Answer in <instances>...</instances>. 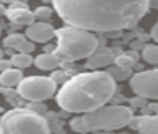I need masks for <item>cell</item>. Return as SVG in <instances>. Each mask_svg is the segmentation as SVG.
<instances>
[{"label": "cell", "instance_id": "obj_1", "mask_svg": "<svg viewBox=\"0 0 158 134\" xmlns=\"http://www.w3.org/2000/svg\"><path fill=\"white\" fill-rule=\"evenodd\" d=\"M67 25L90 32H118L132 28L147 14L150 0H52Z\"/></svg>", "mask_w": 158, "mask_h": 134}, {"label": "cell", "instance_id": "obj_2", "mask_svg": "<svg viewBox=\"0 0 158 134\" xmlns=\"http://www.w3.org/2000/svg\"><path fill=\"white\" fill-rule=\"evenodd\" d=\"M117 91V80L108 71L83 72L69 77L57 93V104L69 113H86L106 105Z\"/></svg>", "mask_w": 158, "mask_h": 134}, {"label": "cell", "instance_id": "obj_3", "mask_svg": "<svg viewBox=\"0 0 158 134\" xmlns=\"http://www.w3.org/2000/svg\"><path fill=\"white\" fill-rule=\"evenodd\" d=\"M133 119V112L125 105H103L94 111L75 116L69 126L77 133L87 132H111L129 126Z\"/></svg>", "mask_w": 158, "mask_h": 134}, {"label": "cell", "instance_id": "obj_4", "mask_svg": "<svg viewBox=\"0 0 158 134\" xmlns=\"http://www.w3.org/2000/svg\"><path fill=\"white\" fill-rule=\"evenodd\" d=\"M57 46L53 49L54 53L61 61H81L85 58H90L93 53L98 49V39L93 32L82 28L67 25L60 29H56Z\"/></svg>", "mask_w": 158, "mask_h": 134}, {"label": "cell", "instance_id": "obj_5", "mask_svg": "<svg viewBox=\"0 0 158 134\" xmlns=\"http://www.w3.org/2000/svg\"><path fill=\"white\" fill-rule=\"evenodd\" d=\"M0 133H50V127L40 113L29 108H14L2 116Z\"/></svg>", "mask_w": 158, "mask_h": 134}, {"label": "cell", "instance_id": "obj_6", "mask_svg": "<svg viewBox=\"0 0 158 134\" xmlns=\"http://www.w3.org/2000/svg\"><path fill=\"white\" fill-rule=\"evenodd\" d=\"M57 91V85L50 76H28L22 77L17 85L19 97L29 102L46 101L52 98Z\"/></svg>", "mask_w": 158, "mask_h": 134}, {"label": "cell", "instance_id": "obj_7", "mask_svg": "<svg viewBox=\"0 0 158 134\" xmlns=\"http://www.w3.org/2000/svg\"><path fill=\"white\" fill-rule=\"evenodd\" d=\"M136 96L147 100H158V69H148L135 73L129 80Z\"/></svg>", "mask_w": 158, "mask_h": 134}, {"label": "cell", "instance_id": "obj_8", "mask_svg": "<svg viewBox=\"0 0 158 134\" xmlns=\"http://www.w3.org/2000/svg\"><path fill=\"white\" fill-rule=\"evenodd\" d=\"M25 36L33 43H47L56 36V29L49 22L33 21L25 29Z\"/></svg>", "mask_w": 158, "mask_h": 134}, {"label": "cell", "instance_id": "obj_9", "mask_svg": "<svg viewBox=\"0 0 158 134\" xmlns=\"http://www.w3.org/2000/svg\"><path fill=\"white\" fill-rule=\"evenodd\" d=\"M6 15L13 24L18 26H28L36 19L35 14L27 7V4H22L19 2L10 4V8L6 10Z\"/></svg>", "mask_w": 158, "mask_h": 134}, {"label": "cell", "instance_id": "obj_10", "mask_svg": "<svg viewBox=\"0 0 158 134\" xmlns=\"http://www.w3.org/2000/svg\"><path fill=\"white\" fill-rule=\"evenodd\" d=\"M129 126L139 133H158V115L133 116Z\"/></svg>", "mask_w": 158, "mask_h": 134}, {"label": "cell", "instance_id": "obj_11", "mask_svg": "<svg viewBox=\"0 0 158 134\" xmlns=\"http://www.w3.org/2000/svg\"><path fill=\"white\" fill-rule=\"evenodd\" d=\"M61 62L63 61L54 53H43L33 60V64L42 71H54L56 68L61 65Z\"/></svg>", "mask_w": 158, "mask_h": 134}, {"label": "cell", "instance_id": "obj_12", "mask_svg": "<svg viewBox=\"0 0 158 134\" xmlns=\"http://www.w3.org/2000/svg\"><path fill=\"white\" fill-rule=\"evenodd\" d=\"M22 77H24V75H22L21 69L8 68L0 73V85L7 86V87H13V86H17L21 82Z\"/></svg>", "mask_w": 158, "mask_h": 134}, {"label": "cell", "instance_id": "obj_13", "mask_svg": "<svg viewBox=\"0 0 158 134\" xmlns=\"http://www.w3.org/2000/svg\"><path fill=\"white\" fill-rule=\"evenodd\" d=\"M10 61H11V64H13V66H15V68H18V69H25L33 64L32 55H29L28 53H19V51L13 54Z\"/></svg>", "mask_w": 158, "mask_h": 134}, {"label": "cell", "instance_id": "obj_14", "mask_svg": "<svg viewBox=\"0 0 158 134\" xmlns=\"http://www.w3.org/2000/svg\"><path fill=\"white\" fill-rule=\"evenodd\" d=\"M142 58L147 64L158 65V43L157 44H147L143 47Z\"/></svg>", "mask_w": 158, "mask_h": 134}, {"label": "cell", "instance_id": "obj_15", "mask_svg": "<svg viewBox=\"0 0 158 134\" xmlns=\"http://www.w3.org/2000/svg\"><path fill=\"white\" fill-rule=\"evenodd\" d=\"M136 61H137L136 57H132V55H129V54H121L114 58V64L118 68L129 69V71L136 65Z\"/></svg>", "mask_w": 158, "mask_h": 134}, {"label": "cell", "instance_id": "obj_16", "mask_svg": "<svg viewBox=\"0 0 158 134\" xmlns=\"http://www.w3.org/2000/svg\"><path fill=\"white\" fill-rule=\"evenodd\" d=\"M25 39H27V36L22 35V33H11V35H8L7 37L3 40V44H4L6 47H8V49L17 50V47H18Z\"/></svg>", "mask_w": 158, "mask_h": 134}, {"label": "cell", "instance_id": "obj_17", "mask_svg": "<svg viewBox=\"0 0 158 134\" xmlns=\"http://www.w3.org/2000/svg\"><path fill=\"white\" fill-rule=\"evenodd\" d=\"M110 61H111V58H110V51L106 50V51L100 53V54H94V53H93V58L90 60V62H92V65L94 66V68H98V66L107 65Z\"/></svg>", "mask_w": 158, "mask_h": 134}, {"label": "cell", "instance_id": "obj_18", "mask_svg": "<svg viewBox=\"0 0 158 134\" xmlns=\"http://www.w3.org/2000/svg\"><path fill=\"white\" fill-rule=\"evenodd\" d=\"M33 14H35V18L38 19H42V21H44V19L50 18L53 14V10L50 7H38L35 11H33Z\"/></svg>", "mask_w": 158, "mask_h": 134}, {"label": "cell", "instance_id": "obj_19", "mask_svg": "<svg viewBox=\"0 0 158 134\" xmlns=\"http://www.w3.org/2000/svg\"><path fill=\"white\" fill-rule=\"evenodd\" d=\"M33 50H35V44H33V41L29 40V39H25V40L22 41V43L19 44L18 47H17V51H19V53H28V54H31Z\"/></svg>", "mask_w": 158, "mask_h": 134}, {"label": "cell", "instance_id": "obj_20", "mask_svg": "<svg viewBox=\"0 0 158 134\" xmlns=\"http://www.w3.org/2000/svg\"><path fill=\"white\" fill-rule=\"evenodd\" d=\"M50 77L54 80L57 86H58V85H63V83H65L67 80L69 79L68 75H67L64 71H54V72L52 73V76H50Z\"/></svg>", "mask_w": 158, "mask_h": 134}, {"label": "cell", "instance_id": "obj_21", "mask_svg": "<svg viewBox=\"0 0 158 134\" xmlns=\"http://www.w3.org/2000/svg\"><path fill=\"white\" fill-rule=\"evenodd\" d=\"M108 72L111 73V76L117 80V79H125V77L128 76V73H129V69H122V68L115 66V69H110Z\"/></svg>", "mask_w": 158, "mask_h": 134}, {"label": "cell", "instance_id": "obj_22", "mask_svg": "<svg viewBox=\"0 0 158 134\" xmlns=\"http://www.w3.org/2000/svg\"><path fill=\"white\" fill-rule=\"evenodd\" d=\"M28 108L35 111L36 113H40V115H43L46 112V105H43V101H33V102H31V105Z\"/></svg>", "mask_w": 158, "mask_h": 134}, {"label": "cell", "instance_id": "obj_23", "mask_svg": "<svg viewBox=\"0 0 158 134\" xmlns=\"http://www.w3.org/2000/svg\"><path fill=\"white\" fill-rule=\"evenodd\" d=\"M131 104L133 105V107H137V108H143L147 105V98H144V97H135V98L131 100Z\"/></svg>", "mask_w": 158, "mask_h": 134}, {"label": "cell", "instance_id": "obj_24", "mask_svg": "<svg viewBox=\"0 0 158 134\" xmlns=\"http://www.w3.org/2000/svg\"><path fill=\"white\" fill-rule=\"evenodd\" d=\"M13 66V64H11V61L10 60H3V57L0 58V71H6V69H8V68H11Z\"/></svg>", "mask_w": 158, "mask_h": 134}, {"label": "cell", "instance_id": "obj_25", "mask_svg": "<svg viewBox=\"0 0 158 134\" xmlns=\"http://www.w3.org/2000/svg\"><path fill=\"white\" fill-rule=\"evenodd\" d=\"M151 37L154 39L156 43H158V21H157V24L151 28Z\"/></svg>", "mask_w": 158, "mask_h": 134}, {"label": "cell", "instance_id": "obj_26", "mask_svg": "<svg viewBox=\"0 0 158 134\" xmlns=\"http://www.w3.org/2000/svg\"><path fill=\"white\" fill-rule=\"evenodd\" d=\"M150 8L158 10V0H150Z\"/></svg>", "mask_w": 158, "mask_h": 134}, {"label": "cell", "instance_id": "obj_27", "mask_svg": "<svg viewBox=\"0 0 158 134\" xmlns=\"http://www.w3.org/2000/svg\"><path fill=\"white\" fill-rule=\"evenodd\" d=\"M15 2H19V0H0V3H3V4H13Z\"/></svg>", "mask_w": 158, "mask_h": 134}, {"label": "cell", "instance_id": "obj_28", "mask_svg": "<svg viewBox=\"0 0 158 134\" xmlns=\"http://www.w3.org/2000/svg\"><path fill=\"white\" fill-rule=\"evenodd\" d=\"M2 15H6V8L3 6V3H0V17Z\"/></svg>", "mask_w": 158, "mask_h": 134}, {"label": "cell", "instance_id": "obj_29", "mask_svg": "<svg viewBox=\"0 0 158 134\" xmlns=\"http://www.w3.org/2000/svg\"><path fill=\"white\" fill-rule=\"evenodd\" d=\"M153 108H154V111H156V112L158 113V102H157V104H154V105H153Z\"/></svg>", "mask_w": 158, "mask_h": 134}, {"label": "cell", "instance_id": "obj_30", "mask_svg": "<svg viewBox=\"0 0 158 134\" xmlns=\"http://www.w3.org/2000/svg\"><path fill=\"white\" fill-rule=\"evenodd\" d=\"M3 57V51H2V50H0V58H2Z\"/></svg>", "mask_w": 158, "mask_h": 134}, {"label": "cell", "instance_id": "obj_31", "mask_svg": "<svg viewBox=\"0 0 158 134\" xmlns=\"http://www.w3.org/2000/svg\"><path fill=\"white\" fill-rule=\"evenodd\" d=\"M2 112H3V108H2V107H0V113H2Z\"/></svg>", "mask_w": 158, "mask_h": 134}, {"label": "cell", "instance_id": "obj_32", "mask_svg": "<svg viewBox=\"0 0 158 134\" xmlns=\"http://www.w3.org/2000/svg\"><path fill=\"white\" fill-rule=\"evenodd\" d=\"M0 35H2V28H0Z\"/></svg>", "mask_w": 158, "mask_h": 134}]
</instances>
